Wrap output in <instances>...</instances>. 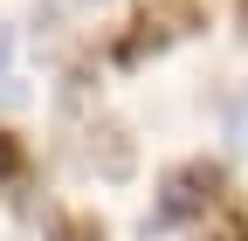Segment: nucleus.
<instances>
[{"mask_svg": "<svg viewBox=\"0 0 248 241\" xmlns=\"http://www.w3.org/2000/svg\"><path fill=\"white\" fill-rule=\"evenodd\" d=\"M200 21H207L200 0H145V7L124 21V35L110 42V62L117 69H138V62H152V55H166L172 42H186Z\"/></svg>", "mask_w": 248, "mask_h": 241, "instance_id": "nucleus-1", "label": "nucleus"}, {"mask_svg": "<svg viewBox=\"0 0 248 241\" xmlns=\"http://www.w3.org/2000/svg\"><path fill=\"white\" fill-rule=\"evenodd\" d=\"M228 193V166L221 159H186L159 179V200H152L145 227H186V221H207V207H221Z\"/></svg>", "mask_w": 248, "mask_h": 241, "instance_id": "nucleus-2", "label": "nucleus"}, {"mask_svg": "<svg viewBox=\"0 0 248 241\" xmlns=\"http://www.w3.org/2000/svg\"><path fill=\"white\" fill-rule=\"evenodd\" d=\"M90 166H104V179H124V172H131V145H124L117 124H90Z\"/></svg>", "mask_w": 248, "mask_h": 241, "instance_id": "nucleus-3", "label": "nucleus"}, {"mask_svg": "<svg viewBox=\"0 0 248 241\" xmlns=\"http://www.w3.org/2000/svg\"><path fill=\"white\" fill-rule=\"evenodd\" d=\"M28 172H35V166H28V145L0 124V186H28Z\"/></svg>", "mask_w": 248, "mask_h": 241, "instance_id": "nucleus-4", "label": "nucleus"}, {"mask_svg": "<svg viewBox=\"0 0 248 241\" xmlns=\"http://www.w3.org/2000/svg\"><path fill=\"white\" fill-rule=\"evenodd\" d=\"M48 241H104V221H97V214H62V221L48 227Z\"/></svg>", "mask_w": 248, "mask_h": 241, "instance_id": "nucleus-5", "label": "nucleus"}, {"mask_svg": "<svg viewBox=\"0 0 248 241\" xmlns=\"http://www.w3.org/2000/svg\"><path fill=\"white\" fill-rule=\"evenodd\" d=\"M0 97H14V35L0 28Z\"/></svg>", "mask_w": 248, "mask_h": 241, "instance_id": "nucleus-6", "label": "nucleus"}, {"mask_svg": "<svg viewBox=\"0 0 248 241\" xmlns=\"http://www.w3.org/2000/svg\"><path fill=\"white\" fill-rule=\"evenodd\" d=\"M207 241H248V221H241V214H228V221H221V227H214Z\"/></svg>", "mask_w": 248, "mask_h": 241, "instance_id": "nucleus-7", "label": "nucleus"}, {"mask_svg": "<svg viewBox=\"0 0 248 241\" xmlns=\"http://www.w3.org/2000/svg\"><path fill=\"white\" fill-rule=\"evenodd\" d=\"M241 28H248V0H241Z\"/></svg>", "mask_w": 248, "mask_h": 241, "instance_id": "nucleus-8", "label": "nucleus"}]
</instances>
